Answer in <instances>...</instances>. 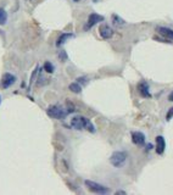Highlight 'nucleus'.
Here are the masks:
<instances>
[{
  "label": "nucleus",
  "mask_w": 173,
  "mask_h": 195,
  "mask_svg": "<svg viewBox=\"0 0 173 195\" xmlns=\"http://www.w3.org/2000/svg\"><path fill=\"white\" fill-rule=\"evenodd\" d=\"M16 82V77L12 73H4L1 77V88L3 89H8L10 88L12 84Z\"/></svg>",
  "instance_id": "obj_5"
},
{
  "label": "nucleus",
  "mask_w": 173,
  "mask_h": 195,
  "mask_svg": "<svg viewBox=\"0 0 173 195\" xmlns=\"http://www.w3.org/2000/svg\"><path fill=\"white\" fill-rule=\"evenodd\" d=\"M84 183L88 187V189H90L94 193H100V194L109 193V189H107L106 187H104V185H101V184L95 183V182H93V181H85Z\"/></svg>",
  "instance_id": "obj_4"
},
{
  "label": "nucleus",
  "mask_w": 173,
  "mask_h": 195,
  "mask_svg": "<svg viewBox=\"0 0 173 195\" xmlns=\"http://www.w3.org/2000/svg\"><path fill=\"white\" fill-rule=\"evenodd\" d=\"M157 33H160L161 35H163L165 38L170 39V40H173V31L170 29V28H166V27H157L156 28Z\"/></svg>",
  "instance_id": "obj_11"
},
{
  "label": "nucleus",
  "mask_w": 173,
  "mask_h": 195,
  "mask_svg": "<svg viewBox=\"0 0 173 195\" xmlns=\"http://www.w3.org/2000/svg\"><path fill=\"white\" fill-rule=\"evenodd\" d=\"M138 90H139V93L141 94V96H144V98H150L151 96L150 92H149V85H148L146 82H140V83H139Z\"/></svg>",
  "instance_id": "obj_10"
},
{
  "label": "nucleus",
  "mask_w": 173,
  "mask_h": 195,
  "mask_svg": "<svg viewBox=\"0 0 173 195\" xmlns=\"http://www.w3.org/2000/svg\"><path fill=\"white\" fill-rule=\"evenodd\" d=\"M77 82L78 83H83V84H87L88 80H87V77H79V78H77Z\"/></svg>",
  "instance_id": "obj_19"
},
{
  "label": "nucleus",
  "mask_w": 173,
  "mask_h": 195,
  "mask_svg": "<svg viewBox=\"0 0 173 195\" xmlns=\"http://www.w3.org/2000/svg\"><path fill=\"white\" fill-rule=\"evenodd\" d=\"M132 141L137 145H143L145 143V136L141 132H133L132 133Z\"/></svg>",
  "instance_id": "obj_9"
},
{
  "label": "nucleus",
  "mask_w": 173,
  "mask_h": 195,
  "mask_svg": "<svg viewBox=\"0 0 173 195\" xmlns=\"http://www.w3.org/2000/svg\"><path fill=\"white\" fill-rule=\"evenodd\" d=\"M116 194H126V192H123V190H118Z\"/></svg>",
  "instance_id": "obj_21"
},
{
  "label": "nucleus",
  "mask_w": 173,
  "mask_h": 195,
  "mask_svg": "<svg viewBox=\"0 0 173 195\" xmlns=\"http://www.w3.org/2000/svg\"><path fill=\"white\" fill-rule=\"evenodd\" d=\"M73 34L72 33H64V34L60 35V38L58 39V42H56V45L58 46H61L62 44H65L67 40H69V38H72Z\"/></svg>",
  "instance_id": "obj_12"
},
{
  "label": "nucleus",
  "mask_w": 173,
  "mask_h": 195,
  "mask_svg": "<svg viewBox=\"0 0 173 195\" xmlns=\"http://www.w3.org/2000/svg\"><path fill=\"white\" fill-rule=\"evenodd\" d=\"M127 156L128 155L126 151H115L110 157V162L112 166H115L117 168L122 167L125 165V162L127 161Z\"/></svg>",
  "instance_id": "obj_3"
},
{
  "label": "nucleus",
  "mask_w": 173,
  "mask_h": 195,
  "mask_svg": "<svg viewBox=\"0 0 173 195\" xmlns=\"http://www.w3.org/2000/svg\"><path fill=\"white\" fill-rule=\"evenodd\" d=\"M112 22H114V24H116V26H122V24H125V20H122L120 16H117L116 13H114L112 15Z\"/></svg>",
  "instance_id": "obj_15"
},
{
  "label": "nucleus",
  "mask_w": 173,
  "mask_h": 195,
  "mask_svg": "<svg viewBox=\"0 0 173 195\" xmlns=\"http://www.w3.org/2000/svg\"><path fill=\"white\" fill-rule=\"evenodd\" d=\"M165 148H166L165 138L162 137V136H157L156 137V152L159 155H162L165 152Z\"/></svg>",
  "instance_id": "obj_8"
},
{
  "label": "nucleus",
  "mask_w": 173,
  "mask_h": 195,
  "mask_svg": "<svg viewBox=\"0 0 173 195\" xmlns=\"http://www.w3.org/2000/svg\"><path fill=\"white\" fill-rule=\"evenodd\" d=\"M168 99H170L171 101H173V92L170 93V95H168Z\"/></svg>",
  "instance_id": "obj_20"
},
{
  "label": "nucleus",
  "mask_w": 173,
  "mask_h": 195,
  "mask_svg": "<svg viewBox=\"0 0 173 195\" xmlns=\"http://www.w3.org/2000/svg\"><path fill=\"white\" fill-rule=\"evenodd\" d=\"M101 21H104V16L98 15V13H90L89 17H88V22L85 24L84 29H90L93 26H95L96 23L101 22Z\"/></svg>",
  "instance_id": "obj_6"
},
{
  "label": "nucleus",
  "mask_w": 173,
  "mask_h": 195,
  "mask_svg": "<svg viewBox=\"0 0 173 195\" xmlns=\"http://www.w3.org/2000/svg\"><path fill=\"white\" fill-rule=\"evenodd\" d=\"M172 117H173V107H171V109L168 110L167 115H166V120H167V121H170V120H171Z\"/></svg>",
  "instance_id": "obj_17"
},
{
  "label": "nucleus",
  "mask_w": 173,
  "mask_h": 195,
  "mask_svg": "<svg viewBox=\"0 0 173 195\" xmlns=\"http://www.w3.org/2000/svg\"><path fill=\"white\" fill-rule=\"evenodd\" d=\"M99 33H100V37L103 39H110L112 35H114V31L112 28L109 26V24H101L100 28H99Z\"/></svg>",
  "instance_id": "obj_7"
},
{
  "label": "nucleus",
  "mask_w": 173,
  "mask_h": 195,
  "mask_svg": "<svg viewBox=\"0 0 173 195\" xmlns=\"http://www.w3.org/2000/svg\"><path fill=\"white\" fill-rule=\"evenodd\" d=\"M46 114L50 116L51 118H55V120H64L66 116L69 115V111L65 110L64 107L59 106V105H51V106L48 107Z\"/></svg>",
  "instance_id": "obj_2"
},
{
  "label": "nucleus",
  "mask_w": 173,
  "mask_h": 195,
  "mask_svg": "<svg viewBox=\"0 0 173 195\" xmlns=\"http://www.w3.org/2000/svg\"><path fill=\"white\" fill-rule=\"evenodd\" d=\"M69 90L71 92H73V93H76V94H79V93L82 92V87H81V84L77 82V83H71L69 84Z\"/></svg>",
  "instance_id": "obj_13"
},
{
  "label": "nucleus",
  "mask_w": 173,
  "mask_h": 195,
  "mask_svg": "<svg viewBox=\"0 0 173 195\" xmlns=\"http://www.w3.org/2000/svg\"><path fill=\"white\" fill-rule=\"evenodd\" d=\"M0 103H1V98H0Z\"/></svg>",
  "instance_id": "obj_23"
},
{
  "label": "nucleus",
  "mask_w": 173,
  "mask_h": 195,
  "mask_svg": "<svg viewBox=\"0 0 173 195\" xmlns=\"http://www.w3.org/2000/svg\"><path fill=\"white\" fill-rule=\"evenodd\" d=\"M59 56H60V59H61V61H66V60H67L66 53H65V51H62V50L60 51V55H59Z\"/></svg>",
  "instance_id": "obj_18"
},
{
  "label": "nucleus",
  "mask_w": 173,
  "mask_h": 195,
  "mask_svg": "<svg viewBox=\"0 0 173 195\" xmlns=\"http://www.w3.org/2000/svg\"><path fill=\"white\" fill-rule=\"evenodd\" d=\"M8 21V13L4 9H0V26L5 24Z\"/></svg>",
  "instance_id": "obj_14"
},
{
  "label": "nucleus",
  "mask_w": 173,
  "mask_h": 195,
  "mask_svg": "<svg viewBox=\"0 0 173 195\" xmlns=\"http://www.w3.org/2000/svg\"><path fill=\"white\" fill-rule=\"evenodd\" d=\"M44 69H45L48 73H53V72H54V65H53L51 62L46 61L45 64H44Z\"/></svg>",
  "instance_id": "obj_16"
},
{
  "label": "nucleus",
  "mask_w": 173,
  "mask_h": 195,
  "mask_svg": "<svg viewBox=\"0 0 173 195\" xmlns=\"http://www.w3.org/2000/svg\"><path fill=\"white\" fill-rule=\"evenodd\" d=\"M74 1H81V0H74Z\"/></svg>",
  "instance_id": "obj_22"
},
{
  "label": "nucleus",
  "mask_w": 173,
  "mask_h": 195,
  "mask_svg": "<svg viewBox=\"0 0 173 195\" xmlns=\"http://www.w3.org/2000/svg\"><path fill=\"white\" fill-rule=\"evenodd\" d=\"M71 126L73 127V128H76V129H88L89 132H92L94 133L95 132V128L94 126L92 125V122L88 120V118H85V117H83V116H74L72 120H71Z\"/></svg>",
  "instance_id": "obj_1"
}]
</instances>
